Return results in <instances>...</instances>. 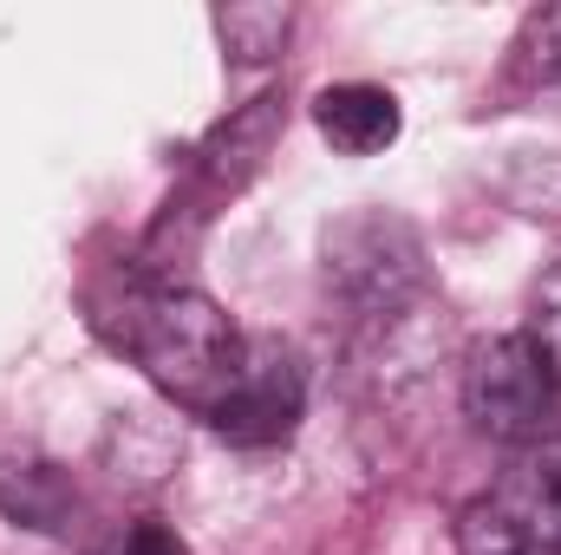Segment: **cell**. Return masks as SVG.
<instances>
[{"instance_id": "5b68a950", "label": "cell", "mask_w": 561, "mask_h": 555, "mask_svg": "<svg viewBox=\"0 0 561 555\" xmlns=\"http://www.w3.org/2000/svg\"><path fill=\"white\" fill-rule=\"evenodd\" d=\"M300 406H307V380H300L294 353L262 340V347H249L242 380H236L229 399L209 412V424H216L229 444H280V438H294Z\"/></svg>"}, {"instance_id": "8992f818", "label": "cell", "mask_w": 561, "mask_h": 555, "mask_svg": "<svg viewBox=\"0 0 561 555\" xmlns=\"http://www.w3.org/2000/svg\"><path fill=\"white\" fill-rule=\"evenodd\" d=\"M313 125H320V138L333 144V150L373 157V150H386V144L399 138L405 112H399V99H392L386 86L353 79V86H327V92L313 99Z\"/></svg>"}, {"instance_id": "6da1fadb", "label": "cell", "mask_w": 561, "mask_h": 555, "mask_svg": "<svg viewBox=\"0 0 561 555\" xmlns=\"http://www.w3.org/2000/svg\"><path fill=\"white\" fill-rule=\"evenodd\" d=\"M118 340L150 373V386H163L176 406L203 418L229 399V386L242 380V360H249V340L236 333V320L196 287H138Z\"/></svg>"}, {"instance_id": "30bf717a", "label": "cell", "mask_w": 561, "mask_h": 555, "mask_svg": "<svg viewBox=\"0 0 561 555\" xmlns=\"http://www.w3.org/2000/svg\"><path fill=\"white\" fill-rule=\"evenodd\" d=\"M118 555H190V550H183V536H176L170 523H138Z\"/></svg>"}, {"instance_id": "7a4b0ae2", "label": "cell", "mask_w": 561, "mask_h": 555, "mask_svg": "<svg viewBox=\"0 0 561 555\" xmlns=\"http://www.w3.org/2000/svg\"><path fill=\"white\" fill-rule=\"evenodd\" d=\"M463 412L496 444H542L561 412V360L549 340L529 327L483 340L463 366Z\"/></svg>"}, {"instance_id": "9c48e42d", "label": "cell", "mask_w": 561, "mask_h": 555, "mask_svg": "<svg viewBox=\"0 0 561 555\" xmlns=\"http://www.w3.org/2000/svg\"><path fill=\"white\" fill-rule=\"evenodd\" d=\"M516 79L529 86H556L561 79V0L556 7H536L516 33Z\"/></svg>"}, {"instance_id": "ba28073f", "label": "cell", "mask_w": 561, "mask_h": 555, "mask_svg": "<svg viewBox=\"0 0 561 555\" xmlns=\"http://www.w3.org/2000/svg\"><path fill=\"white\" fill-rule=\"evenodd\" d=\"M216 33H222V46L236 59H268L287 39V7H222Z\"/></svg>"}, {"instance_id": "52a82bcc", "label": "cell", "mask_w": 561, "mask_h": 555, "mask_svg": "<svg viewBox=\"0 0 561 555\" xmlns=\"http://www.w3.org/2000/svg\"><path fill=\"white\" fill-rule=\"evenodd\" d=\"M0 510L26 530H66L72 484L53 464H0Z\"/></svg>"}, {"instance_id": "3957f363", "label": "cell", "mask_w": 561, "mask_h": 555, "mask_svg": "<svg viewBox=\"0 0 561 555\" xmlns=\"http://www.w3.org/2000/svg\"><path fill=\"white\" fill-rule=\"evenodd\" d=\"M457 555H561V431L523 444L516 464L457 510Z\"/></svg>"}, {"instance_id": "277c9868", "label": "cell", "mask_w": 561, "mask_h": 555, "mask_svg": "<svg viewBox=\"0 0 561 555\" xmlns=\"http://www.w3.org/2000/svg\"><path fill=\"white\" fill-rule=\"evenodd\" d=\"M327 281L359 307H399L424 287V242L392 209H353L327 229Z\"/></svg>"}]
</instances>
